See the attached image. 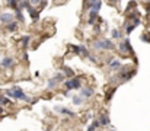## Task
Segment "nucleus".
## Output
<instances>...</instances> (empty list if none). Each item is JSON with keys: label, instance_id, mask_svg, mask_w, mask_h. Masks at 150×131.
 Instances as JSON below:
<instances>
[{"label": "nucleus", "instance_id": "obj_1", "mask_svg": "<svg viewBox=\"0 0 150 131\" xmlns=\"http://www.w3.org/2000/svg\"><path fill=\"white\" fill-rule=\"evenodd\" d=\"M6 95H7L9 98H15V99H19V101H26V102H31V98L25 95V92H23L20 87H18V86H13L12 89L6 90Z\"/></svg>", "mask_w": 150, "mask_h": 131}, {"label": "nucleus", "instance_id": "obj_2", "mask_svg": "<svg viewBox=\"0 0 150 131\" xmlns=\"http://www.w3.org/2000/svg\"><path fill=\"white\" fill-rule=\"evenodd\" d=\"M93 48L96 51H99V50H115V44L112 42L111 39L104 38V39H98V41H95L93 42Z\"/></svg>", "mask_w": 150, "mask_h": 131}, {"label": "nucleus", "instance_id": "obj_3", "mask_svg": "<svg viewBox=\"0 0 150 131\" xmlns=\"http://www.w3.org/2000/svg\"><path fill=\"white\" fill-rule=\"evenodd\" d=\"M64 86L67 87V90L79 89V87L82 86V79H80V77H71V79H69L67 82H64Z\"/></svg>", "mask_w": 150, "mask_h": 131}, {"label": "nucleus", "instance_id": "obj_4", "mask_svg": "<svg viewBox=\"0 0 150 131\" xmlns=\"http://www.w3.org/2000/svg\"><path fill=\"white\" fill-rule=\"evenodd\" d=\"M134 74H135V70H134V69H122L121 73L118 74V80L127 82V80H130V79H131Z\"/></svg>", "mask_w": 150, "mask_h": 131}, {"label": "nucleus", "instance_id": "obj_5", "mask_svg": "<svg viewBox=\"0 0 150 131\" xmlns=\"http://www.w3.org/2000/svg\"><path fill=\"white\" fill-rule=\"evenodd\" d=\"M118 48H120V51L122 52V54H130V52H133V47H131V42H130L128 38L124 39V42H121L118 45Z\"/></svg>", "mask_w": 150, "mask_h": 131}, {"label": "nucleus", "instance_id": "obj_6", "mask_svg": "<svg viewBox=\"0 0 150 131\" xmlns=\"http://www.w3.org/2000/svg\"><path fill=\"white\" fill-rule=\"evenodd\" d=\"M13 21H15V15H12V13L3 12L2 15H0V22L5 23V25H9V23H12Z\"/></svg>", "mask_w": 150, "mask_h": 131}, {"label": "nucleus", "instance_id": "obj_7", "mask_svg": "<svg viewBox=\"0 0 150 131\" xmlns=\"http://www.w3.org/2000/svg\"><path fill=\"white\" fill-rule=\"evenodd\" d=\"M140 25V19L139 18H135V19H133V25L130 23V25H127V29H126V35H130L135 28H137V26H139Z\"/></svg>", "mask_w": 150, "mask_h": 131}, {"label": "nucleus", "instance_id": "obj_8", "mask_svg": "<svg viewBox=\"0 0 150 131\" xmlns=\"http://www.w3.org/2000/svg\"><path fill=\"white\" fill-rule=\"evenodd\" d=\"M93 93H95L93 87H83V89H82V93H80V96H83L85 99H87V98L93 96Z\"/></svg>", "mask_w": 150, "mask_h": 131}, {"label": "nucleus", "instance_id": "obj_9", "mask_svg": "<svg viewBox=\"0 0 150 131\" xmlns=\"http://www.w3.org/2000/svg\"><path fill=\"white\" fill-rule=\"evenodd\" d=\"M26 9H28V12H29V16H31V18H32L34 21H36V19L40 18V12L36 10V9H35V7L32 6V5H29V6H28Z\"/></svg>", "mask_w": 150, "mask_h": 131}, {"label": "nucleus", "instance_id": "obj_10", "mask_svg": "<svg viewBox=\"0 0 150 131\" xmlns=\"http://www.w3.org/2000/svg\"><path fill=\"white\" fill-rule=\"evenodd\" d=\"M0 64H2V67L9 69V67H12V66H13V58H12V57H5Z\"/></svg>", "mask_w": 150, "mask_h": 131}, {"label": "nucleus", "instance_id": "obj_11", "mask_svg": "<svg viewBox=\"0 0 150 131\" xmlns=\"http://www.w3.org/2000/svg\"><path fill=\"white\" fill-rule=\"evenodd\" d=\"M56 111L60 112V114H63V115H67V116H73V115H74L73 111H70V109H67V108H63V107H56Z\"/></svg>", "mask_w": 150, "mask_h": 131}, {"label": "nucleus", "instance_id": "obj_12", "mask_svg": "<svg viewBox=\"0 0 150 131\" xmlns=\"http://www.w3.org/2000/svg\"><path fill=\"white\" fill-rule=\"evenodd\" d=\"M108 66H109V69H111V70H118V69H121V61L114 58Z\"/></svg>", "mask_w": 150, "mask_h": 131}, {"label": "nucleus", "instance_id": "obj_13", "mask_svg": "<svg viewBox=\"0 0 150 131\" xmlns=\"http://www.w3.org/2000/svg\"><path fill=\"white\" fill-rule=\"evenodd\" d=\"M29 41H31V36H29V35L23 36V38L20 39V45H22V48H25V50H26V48L29 47Z\"/></svg>", "mask_w": 150, "mask_h": 131}, {"label": "nucleus", "instance_id": "obj_14", "mask_svg": "<svg viewBox=\"0 0 150 131\" xmlns=\"http://www.w3.org/2000/svg\"><path fill=\"white\" fill-rule=\"evenodd\" d=\"M96 19H98V12H95V10H91V13H89V21H87V22H89L91 25H93Z\"/></svg>", "mask_w": 150, "mask_h": 131}, {"label": "nucleus", "instance_id": "obj_15", "mask_svg": "<svg viewBox=\"0 0 150 131\" xmlns=\"http://www.w3.org/2000/svg\"><path fill=\"white\" fill-rule=\"evenodd\" d=\"M79 56H82V57H87L89 58V51H87V48L86 47H83V45H80V48H79Z\"/></svg>", "mask_w": 150, "mask_h": 131}, {"label": "nucleus", "instance_id": "obj_16", "mask_svg": "<svg viewBox=\"0 0 150 131\" xmlns=\"http://www.w3.org/2000/svg\"><path fill=\"white\" fill-rule=\"evenodd\" d=\"M19 2H20V0H9V2H7V5H9L12 9L18 10V9H19V5H20Z\"/></svg>", "mask_w": 150, "mask_h": 131}, {"label": "nucleus", "instance_id": "obj_17", "mask_svg": "<svg viewBox=\"0 0 150 131\" xmlns=\"http://www.w3.org/2000/svg\"><path fill=\"white\" fill-rule=\"evenodd\" d=\"M6 28H7V31H9V32H15V31L18 29V23H16V21H13L12 23L6 25Z\"/></svg>", "mask_w": 150, "mask_h": 131}, {"label": "nucleus", "instance_id": "obj_18", "mask_svg": "<svg viewBox=\"0 0 150 131\" xmlns=\"http://www.w3.org/2000/svg\"><path fill=\"white\" fill-rule=\"evenodd\" d=\"M83 101H85V98H83V96H73V99H71L73 105H82V103H83Z\"/></svg>", "mask_w": 150, "mask_h": 131}, {"label": "nucleus", "instance_id": "obj_19", "mask_svg": "<svg viewBox=\"0 0 150 131\" xmlns=\"http://www.w3.org/2000/svg\"><path fill=\"white\" fill-rule=\"evenodd\" d=\"M61 70H63L64 76H69V77H73V76H74V71H73L70 67H61Z\"/></svg>", "mask_w": 150, "mask_h": 131}, {"label": "nucleus", "instance_id": "obj_20", "mask_svg": "<svg viewBox=\"0 0 150 131\" xmlns=\"http://www.w3.org/2000/svg\"><path fill=\"white\" fill-rule=\"evenodd\" d=\"M0 105H3V107H6V105H10V99L6 98V96H0Z\"/></svg>", "mask_w": 150, "mask_h": 131}, {"label": "nucleus", "instance_id": "obj_21", "mask_svg": "<svg viewBox=\"0 0 150 131\" xmlns=\"http://www.w3.org/2000/svg\"><path fill=\"white\" fill-rule=\"evenodd\" d=\"M99 122H101L102 125H108V124H109V118H106V115H101V118H99Z\"/></svg>", "mask_w": 150, "mask_h": 131}, {"label": "nucleus", "instance_id": "obj_22", "mask_svg": "<svg viewBox=\"0 0 150 131\" xmlns=\"http://www.w3.org/2000/svg\"><path fill=\"white\" fill-rule=\"evenodd\" d=\"M57 85H58V82L56 80L54 77H53V79H50V82H48V87H50V89H54Z\"/></svg>", "mask_w": 150, "mask_h": 131}, {"label": "nucleus", "instance_id": "obj_23", "mask_svg": "<svg viewBox=\"0 0 150 131\" xmlns=\"http://www.w3.org/2000/svg\"><path fill=\"white\" fill-rule=\"evenodd\" d=\"M115 90H117L115 87H112L111 90H108V92H106V95H105L106 101H111V98H112V96H114V92H115Z\"/></svg>", "mask_w": 150, "mask_h": 131}, {"label": "nucleus", "instance_id": "obj_24", "mask_svg": "<svg viewBox=\"0 0 150 131\" xmlns=\"http://www.w3.org/2000/svg\"><path fill=\"white\" fill-rule=\"evenodd\" d=\"M112 38H114V39H120V38H122V35H121V32L118 29H112Z\"/></svg>", "mask_w": 150, "mask_h": 131}, {"label": "nucleus", "instance_id": "obj_25", "mask_svg": "<svg viewBox=\"0 0 150 131\" xmlns=\"http://www.w3.org/2000/svg\"><path fill=\"white\" fill-rule=\"evenodd\" d=\"M54 79H56L58 83H60V82H63V80H64V73H57V74L54 76Z\"/></svg>", "mask_w": 150, "mask_h": 131}, {"label": "nucleus", "instance_id": "obj_26", "mask_svg": "<svg viewBox=\"0 0 150 131\" xmlns=\"http://www.w3.org/2000/svg\"><path fill=\"white\" fill-rule=\"evenodd\" d=\"M15 15H16V19H18V21L23 22V15H22V12H20V9L15 10Z\"/></svg>", "mask_w": 150, "mask_h": 131}, {"label": "nucleus", "instance_id": "obj_27", "mask_svg": "<svg viewBox=\"0 0 150 131\" xmlns=\"http://www.w3.org/2000/svg\"><path fill=\"white\" fill-rule=\"evenodd\" d=\"M140 39L143 42H150V35L149 34H143L141 36H140Z\"/></svg>", "mask_w": 150, "mask_h": 131}, {"label": "nucleus", "instance_id": "obj_28", "mask_svg": "<svg viewBox=\"0 0 150 131\" xmlns=\"http://www.w3.org/2000/svg\"><path fill=\"white\" fill-rule=\"evenodd\" d=\"M41 0H31V5H40Z\"/></svg>", "mask_w": 150, "mask_h": 131}, {"label": "nucleus", "instance_id": "obj_29", "mask_svg": "<svg viewBox=\"0 0 150 131\" xmlns=\"http://www.w3.org/2000/svg\"><path fill=\"white\" fill-rule=\"evenodd\" d=\"M22 58H23L25 61H26V60H28V52H25V54H23V57H22Z\"/></svg>", "mask_w": 150, "mask_h": 131}, {"label": "nucleus", "instance_id": "obj_30", "mask_svg": "<svg viewBox=\"0 0 150 131\" xmlns=\"http://www.w3.org/2000/svg\"><path fill=\"white\" fill-rule=\"evenodd\" d=\"M117 2H118V0H109V3H111V5H115Z\"/></svg>", "mask_w": 150, "mask_h": 131}, {"label": "nucleus", "instance_id": "obj_31", "mask_svg": "<svg viewBox=\"0 0 150 131\" xmlns=\"http://www.w3.org/2000/svg\"><path fill=\"white\" fill-rule=\"evenodd\" d=\"M45 131H53V130H51V128H47V130H45Z\"/></svg>", "mask_w": 150, "mask_h": 131}]
</instances>
